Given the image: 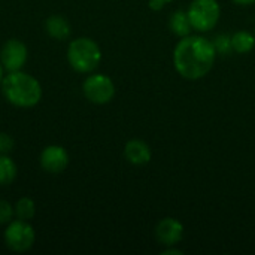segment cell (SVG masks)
<instances>
[{
  "label": "cell",
  "mask_w": 255,
  "mask_h": 255,
  "mask_svg": "<svg viewBox=\"0 0 255 255\" xmlns=\"http://www.w3.org/2000/svg\"><path fill=\"white\" fill-rule=\"evenodd\" d=\"M13 209H15V217L22 221H30L36 214V205L30 197H21L13 206Z\"/></svg>",
  "instance_id": "9a60e30c"
},
{
  "label": "cell",
  "mask_w": 255,
  "mask_h": 255,
  "mask_svg": "<svg viewBox=\"0 0 255 255\" xmlns=\"http://www.w3.org/2000/svg\"><path fill=\"white\" fill-rule=\"evenodd\" d=\"M40 166L45 172L57 175L67 169L69 166V152L60 145H49L40 152Z\"/></svg>",
  "instance_id": "ba28073f"
},
{
  "label": "cell",
  "mask_w": 255,
  "mask_h": 255,
  "mask_svg": "<svg viewBox=\"0 0 255 255\" xmlns=\"http://www.w3.org/2000/svg\"><path fill=\"white\" fill-rule=\"evenodd\" d=\"M181 255L182 254V251H179V250H173V248H170L169 247V250H166V251H163V255Z\"/></svg>",
  "instance_id": "ffe728a7"
},
{
  "label": "cell",
  "mask_w": 255,
  "mask_h": 255,
  "mask_svg": "<svg viewBox=\"0 0 255 255\" xmlns=\"http://www.w3.org/2000/svg\"><path fill=\"white\" fill-rule=\"evenodd\" d=\"M215 45V49L217 52L220 51L221 54H227L230 49H232V37H227V36H218L217 40L214 42Z\"/></svg>",
  "instance_id": "ac0fdd59"
},
{
  "label": "cell",
  "mask_w": 255,
  "mask_h": 255,
  "mask_svg": "<svg viewBox=\"0 0 255 255\" xmlns=\"http://www.w3.org/2000/svg\"><path fill=\"white\" fill-rule=\"evenodd\" d=\"M236 4H241V6H250V4H253L255 3V0H233Z\"/></svg>",
  "instance_id": "44dd1931"
},
{
  "label": "cell",
  "mask_w": 255,
  "mask_h": 255,
  "mask_svg": "<svg viewBox=\"0 0 255 255\" xmlns=\"http://www.w3.org/2000/svg\"><path fill=\"white\" fill-rule=\"evenodd\" d=\"M255 36L250 31H236L232 36V48L238 54H248L254 49Z\"/></svg>",
  "instance_id": "4fadbf2b"
},
{
  "label": "cell",
  "mask_w": 255,
  "mask_h": 255,
  "mask_svg": "<svg viewBox=\"0 0 255 255\" xmlns=\"http://www.w3.org/2000/svg\"><path fill=\"white\" fill-rule=\"evenodd\" d=\"M187 13L193 28L197 31H209L218 24L221 9L217 0H193Z\"/></svg>",
  "instance_id": "277c9868"
},
{
  "label": "cell",
  "mask_w": 255,
  "mask_h": 255,
  "mask_svg": "<svg viewBox=\"0 0 255 255\" xmlns=\"http://www.w3.org/2000/svg\"><path fill=\"white\" fill-rule=\"evenodd\" d=\"M13 139L7 133H0V155H7L13 149Z\"/></svg>",
  "instance_id": "e0dca14e"
},
{
  "label": "cell",
  "mask_w": 255,
  "mask_h": 255,
  "mask_svg": "<svg viewBox=\"0 0 255 255\" xmlns=\"http://www.w3.org/2000/svg\"><path fill=\"white\" fill-rule=\"evenodd\" d=\"M169 27H170V30H172L176 36H179V37L190 36V33H191V30H193L190 16H188V13L184 12V10H176V12L170 16Z\"/></svg>",
  "instance_id": "7c38bea8"
},
{
  "label": "cell",
  "mask_w": 255,
  "mask_h": 255,
  "mask_svg": "<svg viewBox=\"0 0 255 255\" xmlns=\"http://www.w3.org/2000/svg\"><path fill=\"white\" fill-rule=\"evenodd\" d=\"M69 64L79 73H90L102 61L100 46L90 37H78L67 48Z\"/></svg>",
  "instance_id": "3957f363"
},
{
  "label": "cell",
  "mask_w": 255,
  "mask_h": 255,
  "mask_svg": "<svg viewBox=\"0 0 255 255\" xmlns=\"http://www.w3.org/2000/svg\"><path fill=\"white\" fill-rule=\"evenodd\" d=\"M215 58V45L203 36H185L178 42L173 51L176 72L190 81L206 76L214 67Z\"/></svg>",
  "instance_id": "6da1fadb"
},
{
  "label": "cell",
  "mask_w": 255,
  "mask_h": 255,
  "mask_svg": "<svg viewBox=\"0 0 255 255\" xmlns=\"http://www.w3.org/2000/svg\"><path fill=\"white\" fill-rule=\"evenodd\" d=\"M155 238L161 245L173 247L184 238V226L175 218H164L155 227Z\"/></svg>",
  "instance_id": "9c48e42d"
},
{
  "label": "cell",
  "mask_w": 255,
  "mask_h": 255,
  "mask_svg": "<svg viewBox=\"0 0 255 255\" xmlns=\"http://www.w3.org/2000/svg\"><path fill=\"white\" fill-rule=\"evenodd\" d=\"M84 96L94 105H106L115 96V85L112 79L102 73H94L84 81Z\"/></svg>",
  "instance_id": "8992f818"
},
{
  "label": "cell",
  "mask_w": 255,
  "mask_h": 255,
  "mask_svg": "<svg viewBox=\"0 0 255 255\" xmlns=\"http://www.w3.org/2000/svg\"><path fill=\"white\" fill-rule=\"evenodd\" d=\"M4 99L16 108H33L42 99V87L37 79L22 70L9 72L1 81Z\"/></svg>",
  "instance_id": "7a4b0ae2"
},
{
  "label": "cell",
  "mask_w": 255,
  "mask_h": 255,
  "mask_svg": "<svg viewBox=\"0 0 255 255\" xmlns=\"http://www.w3.org/2000/svg\"><path fill=\"white\" fill-rule=\"evenodd\" d=\"M170 1H173V0H149L148 6H149L152 10H160V9L164 7L166 3H170Z\"/></svg>",
  "instance_id": "d6986e66"
},
{
  "label": "cell",
  "mask_w": 255,
  "mask_h": 255,
  "mask_svg": "<svg viewBox=\"0 0 255 255\" xmlns=\"http://www.w3.org/2000/svg\"><path fill=\"white\" fill-rule=\"evenodd\" d=\"M16 164L7 155H0V185H10L16 178Z\"/></svg>",
  "instance_id": "5bb4252c"
},
{
  "label": "cell",
  "mask_w": 255,
  "mask_h": 255,
  "mask_svg": "<svg viewBox=\"0 0 255 255\" xmlns=\"http://www.w3.org/2000/svg\"><path fill=\"white\" fill-rule=\"evenodd\" d=\"M45 30L52 39H57V40H66L72 31L69 21L61 15H51L45 21Z\"/></svg>",
  "instance_id": "8fae6325"
},
{
  "label": "cell",
  "mask_w": 255,
  "mask_h": 255,
  "mask_svg": "<svg viewBox=\"0 0 255 255\" xmlns=\"http://www.w3.org/2000/svg\"><path fill=\"white\" fill-rule=\"evenodd\" d=\"M3 69H4V67H3L1 61H0V84H1V81H3V78H4V76H3Z\"/></svg>",
  "instance_id": "7402d4cb"
},
{
  "label": "cell",
  "mask_w": 255,
  "mask_h": 255,
  "mask_svg": "<svg viewBox=\"0 0 255 255\" xmlns=\"http://www.w3.org/2000/svg\"><path fill=\"white\" fill-rule=\"evenodd\" d=\"M124 157L133 166H143L151 161V148L140 139L128 140L124 146Z\"/></svg>",
  "instance_id": "30bf717a"
},
{
  "label": "cell",
  "mask_w": 255,
  "mask_h": 255,
  "mask_svg": "<svg viewBox=\"0 0 255 255\" xmlns=\"http://www.w3.org/2000/svg\"><path fill=\"white\" fill-rule=\"evenodd\" d=\"M0 61L7 72L21 70L27 61V48L18 39H9L0 51Z\"/></svg>",
  "instance_id": "52a82bcc"
},
{
  "label": "cell",
  "mask_w": 255,
  "mask_h": 255,
  "mask_svg": "<svg viewBox=\"0 0 255 255\" xmlns=\"http://www.w3.org/2000/svg\"><path fill=\"white\" fill-rule=\"evenodd\" d=\"M13 215H15L13 206H12L9 202L0 199V224H7V223H10Z\"/></svg>",
  "instance_id": "2e32d148"
},
{
  "label": "cell",
  "mask_w": 255,
  "mask_h": 255,
  "mask_svg": "<svg viewBox=\"0 0 255 255\" xmlns=\"http://www.w3.org/2000/svg\"><path fill=\"white\" fill-rule=\"evenodd\" d=\"M34 239V229L28 224V221L13 220L7 223V229L4 232V242L10 251L25 253L33 247Z\"/></svg>",
  "instance_id": "5b68a950"
}]
</instances>
